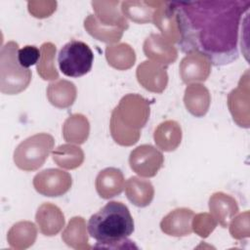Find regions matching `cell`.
Wrapping results in <instances>:
<instances>
[{
	"mask_svg": "<svg viewBox=\"0 0 250 250\" xmlns=\"http://www.w3.org/2000/svg\"><path fill=\"white\" fill-rule=\"evenodd\" d=\"M28 12L35 18L44 19L50 17L57 9L56 1H29Z\"/></svg>",
	"mask_w": 250,
	"mask_h": 250,
	"instance_id": "d6a6232c",
	"label": "cell"
},
{
	"mask_svg": "<svg viewBox=\"0 0 250 250\" xmlns=\"http://www.w3.org/2000/svg\"><path fill=\"white\" fill-rule=\"evenodd\" d=\"M105 58L108 64L118 70L129 69L136 62L135 51L127 43L108 45L105 48Z\"/></svg>",
	"mask_w": 250,
	"mask_h": 250,
	"instance_id": "d4e9b609",
	"label": "cell"
},
{
	"mask_svg": "<svg viewBox=\"0 0 250 250\" xmlns=\"http://www.w3.org/2000/svg\"><path fill=\"white\" fill-rule=\"evenodd\" d=\"M40 59L37 63V72L44 80H56L59 72L55 66L56 46L51 42L43 43L40 48Z\"/></svg>",
	"mask_w": 250,
	"mask_h": 250,
	"instance_id": "f546056e",
	"label": "cell"
},
{
	"mask_svg": "<svg viewBox=\"0 0 250 250\" xmlns=\"http://www.w3.org/2000/svg\"><path fill=\"white\" fill-rule=\"evenodd\" d=\"M37 229L35 225L29 221L15 224L7 234V240L14 249H25L31 246L36 239Z\"/></svg>",
	"mask_w": 250,
	"mask_h": 250,
	"instance_id": "603a6c76",
	"label": "cell"
},
{
	"mask_svg": "<svg viewBox=\"0 0 250 250\" xmlns=\"http://www.w3.org/2000/svg\"><path fill=\"white\" fill-rule=\"evenodd\" d=\"M249 80L248 71L241 77L238 87L228 97V105L233 120L244 128L249 127Z\"/></svg>",
	"mask_w": 250,
	"mask_h": 250,
	"instance_id": "9c48e42d",
	"label": "cell"
},
{
	"mask_svg": "<svg viewBox=\"0 0 250 250\" xmlns=\"http://www.w3.org/2000/svg\"><path fill=\"white\" fill-rule=\"evenodd\" d=\"M40 231L47 236L56 235L64 226V216L62 210L50 202L43 203L35 216Z\"/></svg>",
	"mask_w": 250,
	"mask_h": 250,
	"instance_id": "9a60e30c",
	"label": "cell"
},
{
	"mask_svg": "<svg viewBox=\"0 0 250 250\" xmlns=\"http://www.w3.org/2000/svg\"><path fill=\"white\" fill-rule=\"evenodd\" d=\"M152 22L159 28L162 36L171 44L179 43L180 31L173 2L155 1Z\"/></svg>",
	"mask_w": 250,
	"mask_h": 250,
	"instance_id": "30bf717a",
	"label": "cell"
},
{
	"mask_svg": "<svg viewBox=\"0 0 250 250\" xmlns=\"http://www.w3.org/2000/svg\"><path fill=\"white\" fill-rule=\"evenodd\" d=\"M76 87L67 80H58L49 84L47 88V98L56 107L66 108L73 104L76 99Z\"/></svg>",
	"mask_w": 250,
	"mask_h": 250,
	"instance_id": "7402d4cb",
	"label": "cell"
},
{
	"mask_svg": "<svg viewBox=\"0 0 250 250\" xmlns=\"http://www.w3.org/2000/svg\"><path fill=\"white\" fill-rule=\"evenodd\" d=\"M144 53L151 62L166 66L178 58L177 49L162 35L151 33L144 42Z\"/></svg>",
	"mask_w": 250,
	"mask_h": 250,
	"instance_id": "4fadbf2b",
	"label": "cell"
},
{
	"mask_svg": "<svg viewBox=\"0 0 250 250\" xmlns=\"http://www.w3.org/2000/svg\"><path fill=\"white\" fill-rule=\"evenodd\" d=\"M96 189L104 199H109L120 194L124 188L125 181L122 172L113 167L102 170L96 178Z\"/></svg>",
	"mask_w": 250,
	"mask_h": 250,
	"instance_id": "2e32d148",
	"label": "cell"
},
{
	"mask_svg": "<svg viewBox=\"0 0 250 250\" xmlns=\"http://www.w3.org/2000/svg\"><path fill=\"white\" fill-rule=\"evenodd\" d=\"M40 50L33 45H26L18 52V60L21 66L28 68L29 66L38 63L40 59Z\"/></svg>",
	"mask_w": 250,
	"mask_h": 250,
	"instance_id": "836d02e7",
	"label": "cell"
},
{
	"mask_svg": "<svg viewBox=\"0 0 250 250\" xmlns=\"http://www.w3.org/2000/svg\"><path fill=\"white\" fill-rule=\"evenodd\" d=\"M124 188L127 198L138 207H146L153 199L154 188L147 180L131 177L127 180Z\"/></svg>",
	"mask_w": 250,
	"mask_h": 250,
	"instance_id": "44dd1931",
	"label": "cell"
},
{
	"mask_svg": "<svg viewBox=\"0 0 250 250\" xmlns=\"http://www.w3.org/2000/svg\"><path fill=\"white\" fill-rule=\"evenodd\" d=\"M119 1H93L92 6L98 21L108 26H117L124 30L129 27L126 18L118 8Z\"/></svg>",
	"mask_w": 250,
	"mask_h": 250,
	"instance_id": "d6986e66",
	"label": "cell"
},
{
	"mask_svg": "<svg viewBox=\"0 0 250 250\" xmlns=\"http://www.w3.org/2000/svg\"><path fill=\"white\" fill-rule=\"evenodd\" d=\"M138 82L147 91L162 93L168 83L166 67L151 61H145L139 64L136 71Z\"/></svg>",
	"mask_w": 250,
	"mask_h": 250,
	"instance_id": "7c38bea8",
	"label": "cell"
},
{
	"mask_svg": "<svg viewBox=\"0 0 250 250\" xmlns=\"http://www.w3.org/2000/svg\"><path fill=\"white\" fill-rule=\"evenodd\" d=\"M211 62L198 52H189L181 61L180 75L184 83L204 82L210 75Z\"/></svg>",
	"mask_w": 250,
	"mask_h": 250,
	"instance_id": "8fae6325",
	"label": "cell"
},
{
	"mask_svg": "<svg viewBox=\"0 0 250 250\" xmlns=\"http://www.w3.org/2000/svg\"><path fill=\"white\" fill-rule=\"evenodd\" d=\"M184 103L187 109L194 116L201 117L209 109L211 96L208 89L202 84H189L185 90Z\"/></svg>",
	"mask_w": 250,
	"mask_h": 250,
	"instance_id": "ac0fdd59",
	"label": "cell"
},
{
	"mask_svg": "<svg viewBox=\"0 0 250 250\" xmlns=\"http://www.w3.org/2000/svg\"><path fill=\"white\" fill-rule=\"evenodd\" d=\"M161 151L151 145H142L131 151L129 164L131 169L141 177H154L163 166Z\"/></svg>",
	"mask_w": 250,
	"mask_h": 250,
	"instance_id": "52a82bcc",
	"label": "cell"
},
{
	"mask_svg": "<svg viewBox=\"0 0 250 250\" xmlns=\"http://www.w3.org/2000/svg\"><path fill=\"white\" fill-rule=\"evenodd\" d=\"M191 222L192 230L201 237H207L215 229L218 224L214 217L208 213H200L193 216Z\"/></svg>",
	"mask_w": 250,
	"mask_h": 250,
	"instance_id": "4dcf8cb0",
	"label": "cell"
},
{
	"mask_svg": "<svg viewBox=\"0 0 250 250\" xmlns=\"http://www.w3.org/2000/svg\"><path fill=\"white\" fill-rule=\"evenodd\" d=\"M71 176L62 170L50 168L43 170L33 178V187L42 195L53 197L67 192L71 187Z\"/></svg>",
	"mask_w": 250,
	"mask_h": 250,
	"instance_id": "ba28073f",
	"label": "cell"
},
{
	"mask_svg": "<svg viewBox=\"0 0 250 250\" xmlns=\"http://www.w3.org/2000/svg\"><path fill=\"white\" fill-rule=\"evenodd\" d=\"M19 45L15 41L6 43L0 52V91L16 95L24 91L31 81V70L21 65L18 60Z\"/></svg>",
	"mask_w": 250,
	"mask_h": 250,
	"instance_id": "277c9868",
	"label": "cell"
},
{
	"mask_svg": "<svg viewBox=\"0 0 250 250\" xmlns=\"http://www.w3.org/2000/svg\"><path fill=\"white\" fill-rule=\"evenodd\" d=\"M89 234L97 240V248H137L127 239L134 231V220L128 207L119 201H109L88 222Z\"/></svg>",
	"mask_w": 250,
	"mask_h": 250,
	"instance_id": "7a4b0ae2",
	"label": "cell"
},
{
	"mask_svg": "<svg viewBox=\"0 0 250 250\" xmlns=\"http://www.w3.org/2000/svg\"><path fill=\"white\" fill-rule=\"evenodd\" d=\"M90 124L83 114H72L66 118L62 125L63 139L68 143L81 145L89 136Z\"/></svg>",
	"mask_w": 250,
	"mask_h": 250,
	"instance_id": "cb8c5ba5",
	"label": "cell"
},
{
	"mask_svg": "<svg viewBox=\"0 0 250 250\" xmlns=\"http://www.w3.org/2000/svg\"><path fill=\"white\" fill-rule=\"evenodd\" d=\"M94 62V55L90 47L77 40L66 43L60 51L58 62L61 71L69 77H80L88 73Z\"/></svg>",
	"mask_w": 250,
	"mask_h": 250,
	"instance_id": "8992f818",
	"label": "cell"
},
{
	"mask_svg": "<svg viewBox=\"0 0 250 250\" xmlns=\"http://www.w3.org/2000/svg\"><path fill=\"white\" fill-rule=\"evenodd\" d=\"M54 138L47 133L35 134L22 141L14 151V162L23 171L39 169L54 147Z\"/></svg>",
	"mask_w": 250,
	"mask_h": 250,
	"instance_id": "5b68a950",
	"label": "cell"
},
{
	"mask_svg": "<svg viewBox=\"0 0 250 250\" xmlns=\"http://www.w3.org/2000/svg\"><path fill=\"white\" fill-rule=\"evenodd\" d=\"M120 9L125 18L137 23H146L152 21L155 1H124Z\"/></svg>",
	"mask_w": 250,
	"mask_h": 250,
	"instance_id": "83f0119b",
	"label": "cell"
},
{
	"mask_svg": "<svg viewBox=\"0 0 250 250\" xmlns=\"http://www.w3.org/2000/svg\"><path fill=\"white\" fill-rule=\"evenodd\" d=\"M62 239L74 249L91 248V246L88 245L86 223L82 217H73L70 219L65 229L62 231Z\"/></svg>",
	"mask_w": 250,
	"mask_h": 250,
	"instance_id": "4316f807",
	"label": "cell"
},
{
	"mask_svg": "<svg viewBox=\"0 0 250 250\" xmlns=\"http://www.w3.org/2000/svg\"><path fill=\"white\" fill-rule=\"evenodd\" d=\"M193 216V211L188 208H177L162 219L160 229L168 235H188L192 232L191 221Z\"/></svg>",
	"mask_w": 250,
	"mask_h": 250,
	"instance_id": "5bb4252c",
	"label": "cell"
},
{
	"mask_svg": "<svg viewBox=\"0 0 250 250\" xmlns=\"http://www.w3.org/2000/svg\"><path fill=\"white\" fill-rule=\"evenodd\" d=\"M53 160L62 168L75 169L84 161L83 150L74 145L65 144L58 146L52 153Z\"/></svg>",
	"mask_w": 250,
	"mask_h": 250,
	"instance_id": "f1b7e54d",
	"label": "cell"
},
{
	"mask_svg": "<svg viewBox=\"0 0 250 250\" xmlns=\"http://www.w3.org/2000/svg\"><path fill=\"white\" fill-rule=\"evenodd\" d=\"M153 139L156 146L164 151H173L181 144L182 129L174 120H166L160 123L154 131Z\"/></svg>",
	"mask_w": 250,
	"mask_h": 250,
	"instance_id": "ffe728a7",
	"label": "cell"
},
{
	"mask_svg": "<svg viewBox=\"0 0 250 250\" xmlns=\"http://www.w3.org/2000/svg\"><path fill=\"white\" fill-rule=\"evenodd\" d=\"M148 101L138 94L124 96L112 110L110 133L115 143L129 146L135 145L141 137V129L149 118Z\"/></svg>",
	"mask_w": 250,
	"mask_h": 250,
	"instance_id": "3957f363",
	"label": "cell"
},
{
	"mask_svg": "<svg viewBox=\"0 0 250 250\" xmlns=\"http://www.w3.org/2000/svg\"><path fill=\"white\" fill-rule=\"evenodd\" d=\"M173 6L183 52H198L216 65L238 58V28L250 1L173 2Z\"/></svg>",
	"mask_w": 250,
	"mask_h": 250,
	"instance_id": "6da1fadb",
	"label": "cell"
},
{
	"mask_svg": "<svg viewBox=\"0 0 250 250\" xmlns=\"http://www.w3.org/2000/svg\"><path fill=\"white\" fill-rule=\"evenodd\" d=\"M229 232L235 239L249 236V212L245 211L234 218L229 225Z\"/></svg>",
	"mask_w": 250,
	"mask_h": 250,
	"instance_id": "1f68e13d",
	"label": "cell"
},
{
	"mask_svg": "<svg viewBox=\"0 0 250 250\" xmlns=\"http://www.w3.org/2000/svg\"><path fill=\"white\" fill-rule=\"evenodd\" d=\"M209 209L211 215L223 228H227L229 222L238 212L236 200L224 192H215L210 196Z\"/></svg>",
	"mask_w": 250,
	"mask_h": 250,
	"instance_id": "e0dca14e",
	"label": "cell"
},
{
	"mask_svg": "<svg viewBox=\"0 0 250 250\" xmlns=\"http://www.w3.org/2000/svg\"><path fill=\"white\" fill-rule=\"evenodd\" d=\"M86 31L99 41L104 43L118 42L124 32V29L117 26H108L101 23L95 15H89L84 21Z\"/></svg>",
	"mask_w": 250,
	"mask_h": 250,
	"instance_id": "484cf974",
	"label": "cell"
}]
</instances>
